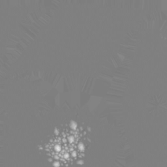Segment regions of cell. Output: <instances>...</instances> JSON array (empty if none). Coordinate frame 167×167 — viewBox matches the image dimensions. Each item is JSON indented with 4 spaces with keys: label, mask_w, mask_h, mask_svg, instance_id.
<instances>
[{
    "label": "cell",
    "mask_w": 167,
    "mask_h": 167,
    "mask_svg": "<svg viewBox=\"0 0 167 167\" xmlns=\"http://www.w3.org/2000/svg\"><path fill=\"white\" fill-rule=\"evenodd\" d=\"M112 126L87 108L74 109L37 155L3 167H68L82 158L95 138Z\"/></svg>",
    "instance_id": "6da1fadb"
}]
</instances>
